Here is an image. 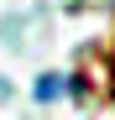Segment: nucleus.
<instances>
[{
  "mask_svg": "<svg viewBox=\"0 0 115 120\" xmlns=\"http://www.w3.org/2000/svg\"><path fill=\"white\" fill-rule=\"evenodd\" d=\"M68 89V78H58V73H47V78H37V99H58Z\"/></svg>",
  "mask_w": 115,
  "mask_h": 120,
  "instance_id": "nucleus-1",
  "label": "nucleus"
},
{
  "mask_svg": "<svg viewBox=\"0 0 115 120\" xmlns=\"http://www.w3.org/2000/svg\"><path fill=\"white\" fill-rule=\"evenodd\" d=\"M110 99H115V52H110Z\"/></svg>",
  "mask_w": 115,
  "mask_h": 120,
  "instance_id": "nucleus-2",
  "label": "nucleus"
}]
</instances>
